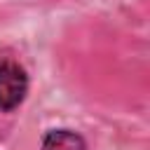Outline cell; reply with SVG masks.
Wrapping results in <instances>:
<instances>
[{
	"label": "cell",
	"instance_id": "6da1fadb",
	"mask_svg": "<svg viewBox=\"0 0 150 150\" xmlns=\"http://www.w3.org/2000/svg\"><path fill=\"white\" fill-rule=\"evenodd\" d=\"M30 89V75L16 59H0V112H14L23 105Z\"/></svg>",
	"mask_w": 150,
	"mask_h": 150
},
{
	"label": "cell",
	"instance_id": "7a4b0ae2",
	"mask_svg": "<svg viewBox=\"0 0 150 150\" xmlns=\"http://www.w3.org/2000/svg\"><path fill=\"white\" fill-rule=\"evenodd\" d=\"M40 150H87V138L70 127H52L42 134Z\"/></svg>",
	"mask_w": 150,
	"mask_h": 150
}]
</instances>
